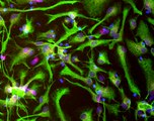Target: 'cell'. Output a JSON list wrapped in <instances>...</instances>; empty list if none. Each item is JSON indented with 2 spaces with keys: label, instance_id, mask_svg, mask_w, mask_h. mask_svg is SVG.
<instances>
[{
  "label": "cell",
  "instance_id": "cell-1",
  "mask_svg": "<svg viewBox=\"0 0 154 121\" xmlns=\"http://www.w3.org/2000/svg\"><path fill=\"white\" fill-rule=\"evenodd\" d=\"M116 51H117V56H118V60H119V63L124 71V76H125L126 82H127V84H128L129 90H130V92L133 94L134 97L141 98V90L137 86V84L135 83L134 78H133V76H132L131 71H130V67H129V64H128L127 49H126V46H124L123 45H118Z\"/></svg>",
  "mask_w": 154,
  "mask_h": 121
},
{
  "label": "cell",
  "instance_id": "cell-2",
  "mask_svg": "<svg viewBox=\"0 0 154 121\" xmlns=\"http://www.w3.org/2000/svg\"><path fill=\"white\" fill-rule=\"evenodd\" d=\"M138 64L141 67L146 80L147 95L145 100L150 97V101H153L154 96V70H153V60L150 58H139Z\"/></svg>",
  "mask_w": 154,
  "mask_h": 121
},
{
  "label": "cell",
  "instance_id": "cell-3",
  "mask_svg": "<svg viewBox=\"0 0 154 121\" xmlns=\"http://www.w3.org/2000/svg\"><path fill=\"white\" fill-rule=\"evenodd\" d=\"M111 1L112 0H81L80 3L83 5V9L89 17L98 18L104 13Z\"/></svg>",
  "mask_w": 154,
  "mask_h": 121
},
{
  "label": "cell",
  "instance_id": "cell-4",
  "mask_svg": "<svg viewBox=\"0 0 154 121\" xmlns=\"http://www.w3.org/2000/svg\"><path fill=\"white\" fill-rule=\"evenodd\" d=\"M70 92H71V90L69 87H61V88L55 89L51 95L52 101H53V106L55 108V113H56V117L59 119V121H71L69 117L66 116L65 112L63 111V108L61 105L62 97L70 94Z\"/></svg>",
  "mask_w": 154,
  "mask_h": 121
},
{
  "label": "cell",
  "instance_id": "cell-5",
  "mask_svg": "<svg viewBox=\"0 0 154 121\" xmlns=\"http://www.w3.org/2000/svg\"><path fill=\"white\" fill-rule=\"evenodd\" d=\"M18 48V51L16 53H12L10 55V65H9V73L12 72L13 67L17 65H24L29 70H32V68L29 67L26 64V60L35 55V49L34 48H29V46H24V48Z\"/></svg>",
  "mask_w": 154,
  "mask_h": 121
},
{
  "label": "cell",
  "instance_id": "cell-6",
  "mask_svg": "<svg viewBox=\"0 0 154 121\" xmlns=\"http://www.w3.org/2000/svg\"><path fill=\"white\" fill-rule=\"evenodd\" d=\"M64 79H65V81H67L69 84L75 85V86H77V87H81V88H83V89H85L86 91H88V92L90 93V95H91V98H92L93 102L97 103L98 105H103L104 108L108 109V111L111 114H114L115 116H118V114H119L120 112H121V110L119 109L120 106H121V103H117V102H115L114 104L106 103V101L103 100V98H101L98 95H96L95 93H94V91H92L90 87H85V86H83V85H81L80 83H77V82H72V81H70L69 79L66 78V77H65Z\"/></svg>",
  "mask_w": 154,
  "mask_h": 121
},
{
  "label": "cell",
  "instance_id": "cell-7",
  "mask_svg": "<svg viewBox=\"0 0 154 121\" xmlns=\"http://www.w3.org/2000/svg\"><path fill=\"white\" fill-rule=\"evenodd\" d=\"M45 15L49 17V20L47 21V25L50 24L51 22H53V21H55L56 19L60 18V17H64V16L65 17H69L71 20H75L77 17L85 18V19H88V20H93V21H96V22L100 20L98 18H92V17H89V16L81 14L79 8H76V9H73V10H69V11H65V12H57V13H54V14H51V13H45Z\"/></svg>",
  "mask_w": 154,
  "mask_h": 121
},
{
  "label": "cell",
  "instance_id": "cell-8",
  "mask_svg": "<svg viewBox=\"0 0 154 121\" xmlns=\"http://www.w3.org/2000/svg\"><path fill=\"white\" fill-rule=\"evenodd\" d=\"M136 34H135V40L139 37L146 46H152L154 45V38L150 34V28L148 24L144 20H140L138 25L136 27Z\"/></svg>",
  "mask_w": 154,
  "mask_h": 121
},
{
  "label": "cell",
  "instance_id": "cell-9",
  "mask_svg": "<svg viewBox=\"0 0 154 121\" xmlns=\"http://www.w3.org/2000/svg\"><path fill=\"white\" fill-rule=\"evenodd\" d=\"M71 22H72L73 26L72 27H68L65 24L64 21H62V26H63V28H64L65 32H64V34H63L62 37L57 40V42H55V43H56L57 46H59L61 43L67 40L68 38H69L70 37H72L73 34H77V32H80V31H82V30H84L85 28H87V27H88L87 24L82 25V26H78V21H76V20H71Z\"/></svg>",
  "mask_w": 154,
  "mask_h": 121
},
{
  "label": "cell",
  "instance_id": "cell-10",
  "mask_svg": "<svg viewBox=\"0 0 154 121\" xmlns=\"http://www.w3.org/2000/svg\"><path fill=\"white\" fill-rule=\"evenodd\" d=\"M125 42H126V46H127V49L134 57L139 58L142 55L148 53V48L145 46V43L142 40L136 42V40H132L130 38H126Z\"/></svg>",
  "mask_w": 154,
  "mask_h": 121
},
{
  "label": "cell",
  "instance_id": "cell-11",
  "mask_svg": "<svg viewBox=\"0 0 154 121\" xmlns=\"http://www.w3.org/2000/svg\"><path fill=\"white\" fill-rule=\"evenodd\" d=\"M131 11V7L130 6H126L123 8V12H122V18H121V25H120V29L118 31L117 35L115 37V38H112V43L109 45V49H112L114 46L117 45L118 43H123L124 42V31H125V24H126V20H127V16L129 14V12Z\"/></svg>",
  "mask_w": 154,
  "mask_h": 121
},
{
  "label": "cell",
  "instance_id": "cell-12",
  "mask_svg": "<svg viewBox=\"0 0 154 121\" xmlns=\"http://www.w3.org/2000/svg\"><path fill=\"white\" fill-rule=\"evenodd\" d=\"M121 13H122V4L120 3V2H117V3H115L112 6H111L108 9V11H106V15H104V17L103 19H100V20L96 22L94 25H92L90 28L87 29V34H90L93 32V30H94L96 27L98 25H100V24H103L104 21H106L109 18L111 17H114V16H119Z\"/></svg>",
  "mask_w": 154,
  "mask_h": 121
},
{
  "label": "cell",
  "instance_id": "cell-13",
  "mask_svg": "<svg viewBox=\"0 0 154 121\" xmlns=\"http://www.w3.org/2000/svg\"><path fill=\"white\" fill-rule=\"evenodd\" d=\"M112 38H101V40H96V38H92V40H88L86 42L82 43L81 45H79L76 49H74L72 53H76V52H84V49L86 48H90V51H92L93 49L100 46H106L109 45L112 43Z\"/></svg>",
  "mask_w": 154,
  "mask_h": 121
},
{
  "label": "cell",
  "instance_id": "cell-14",
  "mask_svg": "<svg viewBox=\"0 0 154 121\" xmlns=\"http://www.w3.org/2000/svg\"><path fill=\"white\" fill-rule=\"evenodd\" d=\"M61 64L64 66V67H63L62 70L60 71L59 76H63V77L69 76V77H71V78L77 79V80H79V81L83 82V83H85L86 85H88V87H92V85H93V80L92 79H90L89 77H84L83 75H79V74L73 72V71L71 70V69L68 67L67 65L64 64V62H63V60L59 63V65H61Z\"/></svg>",
  "mask_w": 154,
  "mask_h": 121
},
{
  "label": "cell",
  "instance_id": "cell-15",
  "mask_svg": "<svg viewBox=\"0 0 154 121\" xmlns=\"http://www.w3.org/2000/svg\"><path fill=\"white\" fill-rule=\"evenodd\" d=\"M93 89H94V93L96 95H98L100 97L103 98V99H109L111 101H114L116 102V90L114 88L109 87V86H106V87H103L96 82V83H93L92 85Z\"/></svg>",
  "mask_w": 154,
  "mask_h": 121
},
{
  "label": "cell",
  "instance_id": "cell-16",
  "mask_svg": "<svg viewBox=\"0 0 154 121\" xmlns=\"http://www.w3.org/2000/svg\"><path fill=\"white\" fill-rule=\"evenodd\" d=\"M34 20H35V17H31V18L26 17V23L21 27H19V30L21 31V34L16 35V37L19 38H24V37H29V34H34V32H35Z\"/></svg>",
  "mask_w": 154,
  "mask_h": 121
},
{
  "label": "cell",
  "instance_id": "cell-17",
  "mask_svg": "<svg viewBox=\"0 0 154 121\" xmlns=\"http://www.w3.org/2000/svg\"><path fill=\"white\" fill-rule=\"evenodd\" d=\"M154 102L152 101L151 103L147 102L146 100H143V101H137V109L135 111V118H138L137 116V113L138 112H141V113H146L147 111L150 112L151 116H154V106H153Z\"/></svg>",
  "mask_w": 154,
  "mask_h": 121
},
{
  "label": "cell",
  "instance_id": "cell-18",
  "mask_svg": "<svg viewBox=\"0 0 154 121\" xmlns=\"http://www.w3.org/2000/svg\"><path fill=\"white\" fill-rule=\"evenodd\" d=\"M53 85H54V81H53V83L51 82V83L49 84L45 94H43L40 98L38 99V106L34 109V113H37V112H38L40 110H42V108L44 106L48 105V104L50 103V93H51V88L53 87Z\"/></svg>",
  "mask_w": 154,
  "mask_h": 121
},
{
  "label": "cell",
  "instance_id": "cell-19",
  "mask_svg": "<svg viewBox=\"0 0 154 121\" xmlns=\"http://www.w3.org/2000/svg\"><path fill=\"white\" fill-rule=\"evenodd\" d=\"M46 77H47L46 72H45V71H43L42 69H40V70H38V72L35 73V75L32 76V78L29 79L26 84L21 85V86H20V85H19L18 87H19V89H20L21 91H23V93H26V89H27V88H29V84L32 83V82L35 81V80H37V81H41V82H43V83H44V82L46 81Z\"/></svg>",
  "mask_w": 154,
  "mask_h": 121
},
{
  "label": "cell",
  "instance_id": "cell-20",
  "mask_svg": "<svg viewBox=\"0 0 154 121\" xmlns=\"http://www.w3.org/2000/svg\"><path fill=\"white\" fill-rule=\"evenodd\" d=\"M35 37L38 40H47V43H54L55 40H56V37H57L56 29H49L44 32H37V34H35Z\"/></svg>",
  "mask_w": 154,
  "mask_h": 121
},
{
  "label": "cell",
  "instance_id": "cell-21",
  "mask_svg": "<svg viewBox=\"0 0 154 121\" xmlns=\"http://www.w3.org/2000/svg\"><path fill=\"white\" fill-rule=\"evenodd\" d=\"M83 66L86 69H88V70L94 71V72H96V73H98V72L106 73V70H103V69H101L100 67H98V66L94 63V53H93V49L92 51H90V56L88 58V60L83 63Z\"/></svg>",
  "mask_w": 154,
  "mask_h": 121
},
{
  "label": "cell",
  "instance_id": "cell-22",
  "mask_svg": "<svg viewBox=\"0 0 154 121\" xmlns=\"http://www.w3.org/2000/svg\"><path fill=\"white\" fill-rule=\"evenodd\" d=\"M118 89H119V92L121 94V98H122V103H121V106L125 109V111H128V110L131 109V104H132L131 99L129 98L127 95H126L125 90H124V87L120 86V87H118Z\"/></svg>",
  "mask_w": 154,
  "mask_h": 121
},
{
  "label": "cell",
  "instance_id": "cell-23",
  "mask_svg": "<svg viewBox=\"0 0 154 121\" xmlns=\"http://www.w3.org/2000/svg\"><path fill=\"white\" fill-rule=\"evenodd\" d=\"M42 87V84H34L32 87L27 88L26 92V99H31V100L37 101V95L38 88Z\"/></svg>",
  "mask_w": 154,
  "mask_h": 121
},
{
  "label": "cell",
  "instance_id": "cell-24",
  "mask_svg": "<svg viewBox=\"0 0 154 121\" xmlns=\"http://www.w3.org/2000/svg\"><path fill=\"white\" fill-rule=\"evenodd\" d=\"M87 38V34H84V32H77V34H73L72 37H70L68 38V43H71V45H73V43H82L85 42V40Z\"/></svg>",
  "mask_w": 154,
  "mask_h": 121
},
{
  "label": "cell",
  "instance_id": "cell-25",
  "mask_svg": "<svg viewBox=\"0 0 154 121\" xmlns=\"http://www.w3.org/2000/svg\"><path fill=\"white\" fill-rule=\"evenodd\" d=\"M106 74H108V78L109 80V82H111L115 87H117V88L120 87L122 80H121L120 76L118 75V73L114 70H111V71H109V72H106Z\"/></svg>",
  "mask_w": 154,
  "mask_h": 121
},
{
  "label": "cell",
  "instance_id": "cell-26",
  "mask_svg": "<svg viewBox=\"0 0 154 121\" xmlns=\"http://www.w3.org/2000/svg\"><path fill=\"white\" fill-rule=\"evenodd\" d=\"M96 62H97L98 65H111L112 64L109 58V54L106 51L98 52V58Z\"/></svg>",
  "mask_w": 154,
  "mask_h": 121
},
{
  "label": "cell",
  "instance_id": "cell-27",
  "mask_svg": "<svg viewBox=\"0 0 154 121\" xmlns=\"http://www.w3.org/2000/svg\"><path fill=\"white\" fill-rule=\"evenodd\" d=\"M72 56H73V53L72 52H71V53H69V54H66L65 56H64V58H63L62 59V60L63 62H64V64H68L69 66H71V67H73L74 69H76L77 71H78L79 73L81 74V75H83V70H82L81 68H79L78 66H76L75 64H74V63L72 62Z\"/></svg>",
  "mask_w": 154,
  "mask_h": 121
},
{
  "label": "cell",
  "instance_id": "cell-28",
  "mask_svg": "<svg viewBox=\"0 0 154 121\" xmlns=\"http://www.w3.org/2000/svg\"><path fill=\"white\" fill-rule=\"evenodd\" d=\"M31 117H47L50 119L51 118V113H50V108H49L48 105L44 106L42 108V111L40 113H34L32 115H27V116H24V118H31Z\"/></svg>",
  "mask_w": 154,
  "mask_h": 121
},
{
  "label": "cell",
  "instance_id": "cell-29",
  "mask_svg": "<svg viewBox=\"0 0 154 121\" xmlns=\"http://www.w3.org/2000/svg\"><path fill=\"white\" fill-rule=\"evenodd\" d=\"M120 25H121V18L118 17L117 20H116L114 23H112L111 25H109V35L111 37V38H115V37L117 35L118 31H119V29H120Z\"/></svg>",
  "mask_w": 154,
  "mask_h": 121
},
{
  "label": "cell",
  "instance_id": "cell-30",
  "mask_svg": "<svg viewBox=\"0 0 154 121\" xmlns=\"http://www.w3.org/2000/svg\"><path fill=\"white\" fill-rule=\"evenodd\" d=\"M80 120L81 121H94L93 120V109L89 108L87 110H84L80 114Z\"/></svg>",
  "mask_w": 154,
  "mask_h": 121
},
{
  "label": "cell",
  "instance_id": "cell-31",
  "mask_svg": "<svg viewBox=\"0 0 154 121\" xmlns=\"http://www.w3.org/2000/svg\"><path fill=\"white\" fill-rule=\"evenodd\" d=\"M49 0H15V4L18 6H23V5H35L37 3H43Z\"/></svg>",
  "mask_w": 154,
  "mask_h": 121
},
{
  "label": "cell",
  "instance_id": "cell-32",
  "mask_svg": "<svg viewBox=\"0 0 154 121\" xmlns=\"http://www.w3.org/2000/svg\"><path fill=\"white\" fill-rule=\"evenodd\" d=\"M143 9L147 13L154 14V0H143Z\"/></svg>",
  "mask_w": 154,
  "mask_h": 121
},
{
  "label": "cell",
  "instance_id": "cell-33",
  "mask_svg": "<svg viewBox=\"0 0 154 121\" xmlns=\"http://www.w3.org/2000/svg\"><path fill=\"white\" fill-rule=\"evenodd\" d=\"M122 1L125 2L126 4H129V6H130L132 9H133V12L135 13V14L141 15L142 16V14H143L142 10H139L138 9V7H137V5H136V3H135L134 0H122Z\"/></svg>",
  "mask_w": 154,
  "mask_h": 121
},
{
  "label": "cell",
  "instance_id": "cell-34",
  "mask_svg": "<svg viewBox=\"0 0 154 121\" xmlns=\"http://www.w3.org/2000/svg\"><path fill=\"white\" fill-rule=\"evenodd\" d=\"M29 72V69H26V70H23V69H20L19 70V73H18V78L20 79V86L21 85L24 84V78L26 77V74Z\"/></svg>",
  "mask_w": 154,
  "mask_h": 121
},
{
  "label": "cell",
  "instance_id": "cell-35",
  "mask_svg": "<svg viewBox=\"0 0 154 121\" xmlns=\"http://www.w3.org/2000/svg\"><path fill=\"white\" fill-rule=\"evenodd\" d=\"M87 77H89L90 79H94L96 82H98L100 83V80H98V77H97V73L94 72V71H90L88 70V75H87Z\"/></svg>",
  "mask_w": 154,
  "mask_h": 121
},
{
  "label": "cell",
  "instance_id": "cell-36",
  "mask_svg": "<svg viewBox=\"0 0 154 121\" xmlns=\"http://www.w3.org/2000/svg\"><path fill=\"white\" fill-rule=\"evenodd\" d=\"M26 43H32V45H34V46H46L47 43V42H32V40H26Z\"/></svg>",
  "mask_w": 154,
  "mask_h": 121
},
{
  "label": "cell",
  "instance_id": "cell-37",
  "mask_svg": "<svg viewBox=\"0 0 154 121\" xmlns=\"http://www.w3.org/2000/svg\"><path fill=\"white\" fill-rule=\"evenodd\" d=\"M136 20H137V18H131L130 20H129V23H130V29L132 31H134V29H136V27H137Z\"/></svg>",
  "mask_w": 154,
  "mask_h": 121
},
{
  "label": "cell",
  "instance_id": "cell-38",
  "mask_svg": "<svg viewBox=\"0 0 154 121\" xmlns=\"http://www.w3.org/2000/svg\"><path fill=\"white\" fill-rule=\"evenodd\" d=\"M1 27H3V30H4V32H6V30H7V27H6V21L4 20V18L2 17V15L0 14V28ZM3 32V34H4ZM0 40H1V38H0Z\"/></svg>",
  "mask_w": 154,
  "mask_h": 121
},
{
  "label": "cell",
  "instance_id": "cell-39",
  "mask_svg": "<svg viewBox=\"0 0 154 121\" xmlns=\"http://www.w3.org/2000/svg\"><path fill=\"white\" fill-rule=\"evenodd\" d=\"M11 92H12V86L10 83H7L5 85V88H4V93L6 95H11Z\"/></svg>",
  "mask_w": 154,
  "mask_h": 121
},
{
  "label": "cell",
  "instance_id": "cell-40",
  "mask_svg": "<svg viewBox=\"0 0 154 121\" xmlns=\"http://www.w3.org/2000/svg\"><path fill=\"white\" fill-rule=\"evenodd\" d=\"M2 82H0V84H1ZM7 101H8V97L3 100V99H0V108H2V107H5V108H7Z\"/></svg>",
  "mask_w": 154,
  "mask_h": 121
},
{
  "label": "cell",
  "instance_id": "cell-41",
  "mask_svg": "<svg viewBox=\"0 0 154 121\" xmlns=\"http://www.w3.org/2000/svg\"><path fill=\"white\" fill-rule=\"evenodd\" d=\"M103 121H108L106 120V108H103Z\"/></svg>",
  "mask_w": 154,
  "mask_h": 121
},
{
  "label": "cell",
  "instance_id": "cell-42",
  "mask_svg": "<svg viewBox=\"0 0 154 121\" xmlns=\"http://www.w3.org/2000/svg\"><path fill=\"white\" fill-rule=\"evenodd\" d=\"M71 60H72V62H73V63H74V62H75V63H77V62H81V60L78 59V57H73V59H71Z\"/></svg>",
  "mask_w": 154,
  "mask_h": 121
},
{
  "label": "cell",
  "instance_id": "cell-43",
  "mask_svg": "<svg viewBox=\"0 0 154 121\" xmlns=\"http://www.w3.org/2000/svg\"><path fill=\"white\" fill-rule=\"evenodd\" d=\"M5 1H6V3L10 4V5H11V4H12V5H13V4H14V5H16V4H15V2H13L12 0H5Z\"/></svg>",
  "mask_w": 154,
  "mask_h": 121
},
{
  "label": "cell",
  "instance_id": "cell-44",
  "mask_svg": "<svg viewBox=\"0 0 154 121\" xmlns=\"http://www.w3.org/2000/svg\"><path fill=\"white\" fill-rule=\"evenodd\" d=\"M147 20L149 21V22H151V24H153L154 22H153V19L152 18H150V17H147Z\"/></svg>",
  "mask_w": 154,
  "mask_h": 121
},
{
  "label": "cell",
  "instance_id": "cell-45",
  "mask_svg": "<svg viewBox=\"0 0 154 121\" xmlns=\"http://www.w3.org/2000/svg\"><path fill=\"white\" fill-rule=\"evenodd\" d=\"M0 116H4V113H3V112L0 111Z\"/></svg>",
  "mask_w": 154,
  "mask_h": 121
},
{
  "label": "cell",
  "instance_id": "cell-46",
  "mask_svg": "<svg viewBox=\"0 0 154 121\" xmlns=\"http://www.w3.org/2000/svg\"><path fill=\"white\" fill-rule=\"evenodd\" d=\"M123 121H127V119H126L125 116H123Z\"/></svg>",
  "mask_w": 154,
  "mask_h": 121
},
{
  "label": "cell",
  "instance_id": "cell-47",
  "mask_svg": "<svg viewBox=\"0 0 154 121\" xmlns=\"http://www.w3.org/2000/svg\"><path fill=\"white\" fill-rule=\"evenodd\" d=\"M53 121H58V120H57V118H55V119H53Z\"/></svg>",
  "mask_w": 154,
  "mask_h": 121
},
{
  "label": "cell",
  "instance_id": "cell-48",
  "mask_svg": "<svg viewBox=\"0 0 154 121\" xmlns=\"http://www.w3.org/2000/svg\"><path fill=\"white\" fill-rule=\"evenodd\" d=\"M0 121H3V120H2V119H1V118H0Z\"/></svg>",
  "mask_w": 154,
  "mask_h": 121
}]
</instances>
